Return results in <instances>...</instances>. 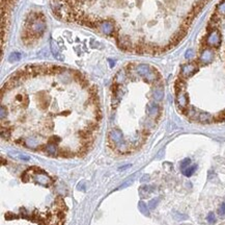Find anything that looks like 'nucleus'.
I'll return each instance as SVG.
<instances>
[{
    "label": "nucleus",
    "instance_id": "obj_7",
    "mask_svg": "<svg viewBox=\"0 0 225 225\" xmlns=\"http://www.w3.org/2000/svg\"><path fill=\"white\" fill-rule=\"evenodd\" d=\"M206 220H208V222L210 223V224H214V223H216V217H215V214H214L213 212H210V213L208 214V217H206Z\"/></svg>",
    "mask_w": 225,
    "mask_h": 225
},
{
    "label": "nucleus",
    "instance_id": "obj_2",
    "mask_svg": "<svg viewBox=\"0 0 225 225\" xmlns=\"http://www.w3.org/2000/svg\"><path fill=\"white\" fill-rule=\"evenodd\" d=\"M208 44L212 47H217L220 44V34L217 31H212L208 37Z\"/></svg>",
    "mask_w": 225,
    "mask_h": 225
},
{
    "label": "nucleus",
    "instance_id": "obj_9",
    "mask_svg": "<svg viewBox=\"0 0 225 225\" xmlns=\"http://www.w3.org/2000/svg\"><path fill=\"white\" fill-rule=\"evenodd\" d=\"M218 213H219L220 216L225 215V202H223L222 204H221V206L219 208V210H218Z\"/></svg>",
    "mask_w": 225,
    "mask_h": 225
},
{
    "label": "nucleus",
    "instance_id": "obj_3",
    "mask_svg": "<svg viewBox=\"0 0 225 225\" xmlns=\"http://www.w3.org/2000/svg\"><path fill=\"white\" fill-rule=\"evenodd\" d=\"M196 66L194 65H184L181 67V75L185 76V77H188V76H191L193 73L196 72Z\"/></svg>",
    "mask_w": 225,
    "mask_h": 225
},
{
    "label": "nucleus",
    "instance_id": "obj_6",
    "mask_svg": "<svg viewBox=\"0 0 225 225\" xmlns=\"http://www.w3.org/2000/svg\"><path fill=\"white\" fill-rule=\"evenodd\" d=\"M190 164H191V159H185L184 161L181 163V171H184L185 169L188 168L189 166H190Z\"/></svg>",
    "mask_w": 225,
    "mask_h": 225
},
{
    "label": "nucleus",
    "instance_id": "obj_5",
    "mask_svg": "<svg viewBox=\"0 0 225 225\" xmlns=\"http://www.w3.org/2000/svg\"><path fill=\"white\" fill-rule=\"evenodd\" d=\"M196 165H194V166H191V167H188V168H186L183 171V173H184V175L185 176H187V177H190V176H192L193 175V173L195 172V170H196Z\"/></svg>",
    "mask_w": 225,
    "mask_h": 225
},
{
    "label": "nucleus",
    "instance_id": "obj_8",
    "mask_svg": "<svg viewBox=\"0 0 225 225\" xmlns=\"http://www.w3.org/2000/svg\"><path fill=\"white\" fill-rule=\"evenodd\" d=\"M158 202H159V198H155V199H152V200L150 201V203H148V208H150V210H154V208L157 206Z\"/></svg>",
    "mask_w": 225,
    "mask_h": 225
},
{
    "label": "nucleus",
    "instance_id": "obj_1",
    "mask_svg": "<svg viewBox=\"0 0 225 225\" xmlns=\"http://www.w3.org/2000/svg\"><path fill=\"white\" fill-rule=\"evenodd\" d=\"M46 29L45 19L42 14H34L31 17H29L28 21L25 24L24 34H23V41L26 44H31L32 41L39 39Z\"/></svg>",
    "mask_w": 225,
    "mask_h": 225
},
{
    "label": "nucleus",
    "instance_id": "obj_4",
    "mask_svg": "<svg viewBox=\"0 0 225 225\" xmlns=\"http://www.w3.org/2000/svg\"><path fill=\"white\" fill-rule=\"evenodd\" d=\"M138 208H139V210H140V212L143 214V215L150 217V210H148V206L146 205V203L143 202V201H139V203H138Z\"/></svg>",
    "mask_w": 225,
    "mask_h": 225
}]
</instances>
